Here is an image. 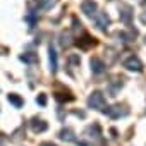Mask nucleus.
<instances>
[{
    "label": "nucleus",
    "instance_id": "obj_16",
    "mask_svg": "<svg viewBox=\"0 0 146 146\" xmlns=\"http://www.w3.org/2000/svg\"><path fill=\"white\" fill-rule=\"evenodd\" d=\"M55 2H57V0H38L36 4H40V7L46 11V9H50V7H53V5H55Z\"/></svg>",
    "mask_w": 146,
    "mask_h": 146
},
{
    "label": "nucleus",
    "instance_id": "obj_20",
    "mask_svg": "<svg viewBox=\"0 0 146 146\" xmlns=\"http://www.w3.org/2000/svg\"><path fill=\"white\" fill-rule=\"evenodd\" d=\"M41 146H55L53 143H41Z\"/></svg>",
    "mask_w": 146,
    "mask_h": 146
},
{
    "label": "nucleus",
    "instance_id": "obj_8",
    "mask_svg": "<svg viewBox=\"0 0 146 146\" xmlns=\"http://www.w3.org/2000/svg\"><path fill=\"white\" fill-rule=\"evenodd\" d=\"M90 65H91V72H93V74H102V72L105 70V67H107L98 57H93L90 60Z\"/></svg>",
    "mask_w": 146,
    "mask_h": 146
},
{
    "label": "nucleus",
    "instance_id": "obj_5",
    "mask_svg": "<svg viewBox=\"0 0 146 146\" xmlns=\"http://www.w3.org/2000/svg\"><path fill=\"white\" fill-rule=\"evenodd\" d=\"M96 9H98V5H96L95 0H83L81 11H83L86 16H93V14H96Z\"/></svg>",
    "mask_w": 146,
    "mask_h": 146
},
{
    "label": "nucleus",
    "instance_id": "obj_21",
    "mask_svg": "<svg viewBox=\"0 0 146 146\" xmlns=\"http://www.w3.org/2000/svg\"><path fill=\"white\" fill-rule=\"evenodd\" d=\"M78 144H79V146H90V144H88V143H83V141H79V143H78Z\"/></svg>",
    "mask_w": 146,
    "mask_h": 146
},
{
    "label": "nucleus",
    "instance_id": "obj_1",
    "mask_svg": "<svg viewBox=\"0 0 146 146\" xmlns=\"http://www.w3.org/2000/svg\"><path fill=\"white\" fill-rule=\"evenodd\" d=\"M88 107L90 108H95V110H100V112H105L107 108V100L103 96L102 91H93L88 98Z\"/></svg>",
    "mask_w": 146,
    "mask_h": 146
},
{
    "label": "nucleus",
    "instance_id": "obj_4",
    "mask_svg": "<svg viewBox=\"0 0 146 146\" xmlns=\"http://www.w3.org/2000/svg\"><path fill=\"white\" fill-rule=\"evenodd\" d=\"M79 48H83V50H88V48H91V46H95L96 45V40L93 38V36H90V35H83L81 38H78V41H74Z\"/></svg>",
    "mask_w": 146,
    "mask_h": 146
},
{
    "label": "nucleus",
    "instance_id": "obj_9",
    "mask_svg": "<svg viewBox=\"0 0 146 146\" xmlns=\"http://www.w3.org/2000/svg\"><path fill=\"white\" fill-rule=\"evenodd\" d=\"M48 60H50V70L52 72H57V69H58V60H57V52H55V48L50 45L48 46Z\"/></svg>",
    "mask_w": 146,
    "mask_h": 146
},
{
    "label": "nucleus",
    "instance_id": "obj_22",
    "mask_svg": "<svg viewBox=\"0 0 146 146\" xmlns=\"http://www.w3.org/2000/svg\"><path fill=\"white\" fill-rule=\"evenodd\" d=\"M144 41H146V38H144Z\"/></svg>",
    "mask_w": 146,
    "mask_h": 146
},
{
    "label": "nucleus",
    "instance_id": "obj_3",
    "mask_svg": "<svg viewBox=\"0 0 146 146\" xmlns=\"http://www.w3.org/2000/svg\"><path fill=\"white\" fill-rule=\"evenodd\" d=\"M103 113L108 115L110 119H120V117H125L127 115V110L124 107H120V105H112V107H107Z\"/></svg>",
    "mask_w": 146,
    "mask_h": 146
},
{
    "label": "nucleus",
    "instance_id": "obj_6",
    "mask_svg": "<svg viewBox=\"0 0 146 146\" xmlns=\"http://www.w3.org/2000/svg\"><path fill=\"white\" fill-rule=\"evenodd\" d=\"M29 124H31V129H33L35 132H45V131L48 129V124H46L45 120L38 119V117H33Z\"/></svg>",
    "mask_w": 146,
    "mask_h": 146
},
{
    "label": "nucleus",
    "instance_id": "obj_13",
    "mask_svg": "<svg viewBox=\"0 0 146 146\" xmlns=\"http://www.w3.org/2000/svg\"><path fill=\"white\" fill-rule=\"evenodd\" d=\"M7 100H9V103H12L16 108H21V107L24 105V100H23L17 93H11V95L7 96Z\"/></svg>",
    "mask_w": 146,
    "mask_h": 146
},
{
    "label": "nucleus",
    "instance_id": "obj_19",
    "mask_svg": "<svg viewBox=\"0 0 146 146\" xmlns=\"http://www.w3.org/2000/svg\"><path fill=\"white\" fill-rule=\"evenodd\" d=\"M141 23H144V24H146V14H143V16H141Z\"/></svg>",
    "mask_w": 146,
    "mask_h": 146
},
{
    "label": "nucleus",
    "instance_id": "obj_10",
    "mask_svg": "<svg viewBox=\"0 0 146 146\" xmlns=\"http://www.w3.org/2000/svg\"><path fill=\"white\" fill-rule=\"evenodd\" d=\"M131 17H132V7L131 5H122L120 7V21L125 23V24H129Z\"/></svg>",
    "mask_w": 146,
    "mask_h": 146
},
{
    "label": "nucleus",
    "instance_id": "obj_14",
    "mask_svg": "<svg viewBox=\"0 0 146 146\" xmlns=\"http://www.w3.org/2000/svg\"><path fill=\"white\" fill-rule=\"evenodd\" d=\"M55 98H57L58 102H72V100H74V96H72L70 93H57Z\"/></svg>",
    "mask_w": 146,
    "mask_h": 146
},
{
    "label": "nucleus",
    "instance_id": "obj_15",
    "mask_svg": "<svg viewBox=\"0 0 146 146\" xmlns=\"http://www.w3.org/2000/svg\"><path fill=\"white\" fill-rule=\"evenodd\" d=\"M86 132H88V134H95L93 137H100V136H102V132H100V125H98V124H93V125H90Z\"/></svg>",
    "mask_w": 146,
    "mask_h": 146
},
{
    "label": "nucleus",
    "instance_id": "obj_2",
    "mask_svg": "<svg viewBox=\"0 0 146 146\" xmlns=\"http://www.w3.org/2000/svg\"><path fill=\"white\" fill-rule=\"evenodd\" d=\"M122 65H124L125 69H129V70H134V72H141V70H143V62H141L136 55L125 57L124 62H122Z\"/></svg>",
    "mask_w": 146,
    "mask_h": 146
},
{
    "label": "nucleus",
    "instance_id": "obj_12",
    "mask_svg": "<svg viewBox=\"0 0 146 146\" xmlns=\"http://www.w3.org/2000/svg\"><path fill=\"white\" fill-rule=\"evenodd\" d=\"M23 62H26V64H38V53H33V52H26V53H23L21 57H19Z\"/></svg>",
    "mask_w": 146,
    "mask_h": 146
},
{
    "label": "nucleus",
    "instance_id": "obj_18",
    "mask_svg": "<svg viewBox=\"0 0 146 146\" xmlns=\"http://www.w3.org/2000/svg\"><path fill=\"white\" fill-rule=\"evenodd\" d=\"M69 60H70V64H81V58H79L78 55H70Z\"/></svg>",
    "mask_w": 146,
    "mask_h": 146
},
{
    "label": "nucleus",
    "instance_id": "obj_11",
    "mask_svg": "<svg viewBox=\"0 0 146 146\" xmlns=\"http://www.w3.org/2000/svg\"><path fill=\"white\" fill-rule=\"evenodd\" d=\"M58 137H60L62 141H67V143L76 141V137H74V131H72V129H69V127L62 129V131L58 132Z\"/></svg>",
    "mask_w": 146,
    "mask_h": 146
},
{
    "label": "nucleus",
    "instance_id": "obj_17",
    "mask_svg": "<svg viewBox=\"0 0 146 146\" xmlns=\"http://www.w3.org/2000/svg\"><path fill=\"white\" fill-rule=\"evenodd\" d=\"M36 102H38L41 107H45V105H46V95H45V93H40L38 98H36Z\"/></svg>",
    "mask_w": 146,
    "mask_h": 146
},
{
    "label": "nucleus",
    "instance_id": "obj_7",
    "mask_svg": "<svg viewBox=\"0 0 146 146\" xmlns=\"http://www.w3.org/2000/svg\"><path fill=\"white\" fill-rule=\"evenodd\" d=\"M108 24H110V19H108L107 12H100V14H96V26H98L100 31H107Z\"/></svg>",
    "mask_w": 146,
    "mask_h": 146
}]
</instances>
